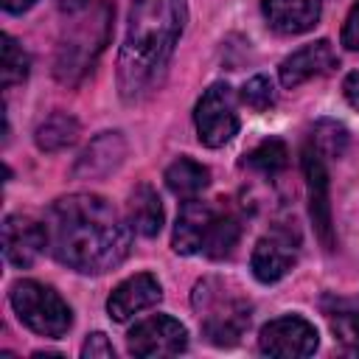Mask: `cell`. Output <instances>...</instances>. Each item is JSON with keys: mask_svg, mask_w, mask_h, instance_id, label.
<instances>
[{"mask_svg": "<svg viewBox=\"0 0 359 359\" xmlns=\"http://www.w3.org/2000/svg\"><path fill=\"white\" fill-rule=\"evenodd\" d=\"M311 146L323 154V157H339L348 146V129L337 121H320L311 132Z\"/></svg>", "mask_w": 359, "mask_h": 359, "instance_id": "cell-21", "label": "cell"}, {"mask_svg": "<svg viewBox=\"0 0 359 359\" xmlns=\"http://www.w3.org/2000/svg\"><path fill=\"white\" fill-rule=\"evenodd\" d=\"M342 45L348 50H359V0L353 3V8L348 11L345 17V25H342Z\"/></svg>", "mask_w": 359, "mask_h": 359, "instance_id": "cell-25", "label": "cell"}, {"mask_svg": "<svg viewBox=\"0 0 359 359\" xmlns=\"http://www.w3.org/2000/svg\"><path fill=\"white\" fill-rule=\"evenodd\" d=\"M129 353L154 359V356H177L188 348V331L180 320L168 314H154L143 323H137L126 337Z\"/></svg>", "mask_w": 359, "mask_h": 359, "instance_id": "cell-8", "label": "cell"}, {"mask_svg": "<svg viewBox=\"0 0 359 359\" xmlns=\"http://www.w3.org/2000/svg\"><path fill=\"white\" fill-rule=\"evenodd\" d=\"M185 0H132L118 56V90L123 101L143 98L163 79L185 28Z\"/></svg>", "mask_w": 359, "mask_h": 359, "instance_id": "cell-2", "label": "cell"}, {"mask_svg": "<svg viewBox=\"0 0 359 359\" xmlns=\"http://www.w3.org/2000/svg\"><path fill=\"white\" fill-rule=\"evenodd\" d=\"M3 3V8L8 11V14H22V11H28L36 0H0Z\"/></svg>", "mask_w": 359, "mask_h": 359, "instance_id": "cell-28", "label": "cell"}, {"mask_svg": "<svg viewBox=\"0 0 359 359\" xmlns=\"http://www.w3.org/2000/svg\"><path fill=\"white\" fill-rule=\"evenodd\" d=\"M93 0H56V6L65 11V14H79L84 8H90Z\"/></svg>", "mask_w": 359, "mask_h": 359, "instance_id": "cell-27", "label": "cell"}, {"mask_svg": "<svg viewBox=\"0 0 359 359\" xmlns=\"http://www.w3.org/2000/svg\"><path fill=\"white\" fill-rule=\"evenodd\" d=\"M126 213H129V227L135 233H140L143 238H154L163 227V202H160L157 191L146 182L132 188Z\"/></svg>", "mask_w": 359, "mask_h": 359, "instance_id": "cell-16", "label": "cell"}, {"mask_svg": "<svg viewBox=\"0 0 359 359\" xmlns=\"http://www.w3.org/2000/svg\"><path fill=\"white\" fill-rule=\"evenodd\" d=\"M331 328L348 353H359V311H345L331 320Z\"/></svg>", "mask_w": 359, "mask_h": 359, "instance_id": "cell-23", "label": "cell"}, {"mask_svg": "<svg viewBox=\"0 0 359 359\" xmlns=\"http://www.w3.org/2000/svg\"><path fill=\"white\" fill-rule=\"evenodd\" d=\"M160 297H163L160 280L151 272H137V275L121 280L112 289V294L107 297V311L115 323H126L137 311L151 309L154 303H160Z\"/></svg>", "mask_w": 359, "mask_h": 359, "instance_id": "cell-12", "label": "cell"}, {"mask_svg": "<svg viewBox=\"0 0 359 359\" xmlns=\"http://www.w3.org/2000/svg\"><path fill=\"white\" fill-rule=\"evenodd\" d=\"M337 65H339V59H337L331 42L328 39H317V42H309L300 50L289 53L280 62L278 76H280V84L292 90V87H300L309 79H317V76L331 73Z\"/></svg>", "mask_w": 359, "mask_h": 359, "instance_id": "cell-11", "label": "cell"}, {"mask_svg": "<svg viewBox=\"0 0 359 359\" xmlns=\"http://www.w3.org/2000/svg\"><path fill=\"white\" fill-rule=\"evenodd\" d=\"M79 137V121L67 112H53L50 118H45L39 126H36V146L42 151H62L67 146H73Z\"/></svg>", "mask_w": 359, "mask_h": 359, "instance_id": "cell-18", "label": "cell"}, {"mask_svg": "<svg viewBox=\"0 0 359 359\" xmlns=\"http://www.w3.org/2000/svg\"><path fill=\"white\" fill-rule=\"evenodd\" d=\"M264 17L283 36L306 34L320 20V0H264Z\"/></svg>", "mask_w": 359, "mask_h": 359, "instance_id": "cell-13", "label": "cell"}, {"mask_svg": "<svg viewBox=\"0 0 359 359\" xmlns=\"http://www.w3.org/2000/svg\"><path fill=\"white\" fill-rule=\"evenodd\" d=\"M303 174L309 188V216L325 250L334 247V227H331V196H328V168L325 157L309 143L303 149Z\"/></svg>", "mask_w": 359, "mask_h": 359, "instance_id": "cell-9", "label": "cell"}, {"mask_svg": "<svg viewBox=\"0 0 359 359\" xmlns=\"http://www.w3.org/2000/svg\"><path fill=\"white\" fill-rule=\"evenodd\" d=\"M342 93H345V101H348L353 109H359V70H353V73L345 76Z\"/></svg>", "mask_w": 359, "mask_h": 359, "instance_id": "cell-26", "label": "cell"}, {"mask_svg": "<svg viewBox=\"0 0 359 359\" xmlns=\"http://www.w3.org/2000/svg\"><path fill=\"white\" fill-rule=\"evenodd\" d=\"M208 182H210V171L191 157H180L165 168V185L180 199H194L208 188Z\"/></svg>", "mask_w": 359, "mask_h": 359, "instance_id": "cell-17", "label": "cell"}, {"mask_svg": "<svg viewBox=\"0 0 359 359\" xmlns=\"http://www.w3.org/2000/svg\"><path fill=\"white\" fill-rule=\"evenodd\" d=\"M45 247H48L45 224L34 222L31 216H6V222H3V255L8 264L25 269L42 255Z\"/></svg>", "mask_w": 359, "mask_h": 359, "instance_id": "cell-10", "label": "cell"}, {"mask_svg": "<svg viewBox=\"0 0 359 359\" xmlns=\"http://www.w3.org/2000/svg\"><path fill=\"white\" fill-rule=\"evenodd\" d=\"M317 328L297 317L286 314L278 320H269L261 334H258V348L266 356H280V359H297V356H311L317 351Z\"/></svg>", "mask_w": 359, "mask_h": 359, "instance_id": "cell-7", "label": "cell"}, {"mask_svg": "<svg viewBox=\"0 0 359 359\" xmlns=\"http://www.w3.org/2000/svg\"><path fill=\"white\" fill-rule=\"evenodd\" d=\"M194 309L199 314V325L202 334L208 337V342L219 345V348H230L236 342H241L244 331L250 328V303L247 297L219 280V278H205L196 283L194 289Z\"/></svg>", "mask_w": 359, "mask_h": 359, "instance_id": "cell-4", "label": "cell"}, {"mask_svg": "<svg viewBox=\"0 0 359 359\" xmlns=\"http://www.w3.org/2000/svg\"><path fill=\"white\" fill-rule=\"evenodd\" d=\"M241 238V224L233 210L205 202V199H185L182 210L174 224L171 247L180 255H208V258H227Z\"/></svg>", "mask_w": 359, "mask_h": 359, "instance_id": "cell-3", "label": "cell"}, {"mask_svg": "<svg viewBox=\"0 0 359 359\" xmlns=\"http://www.w3.org/2000/svg\"><path fill=\"white\" fill-rule=\"evenodd\" d=\"M81 356H84V359H109V356H115V348H112V342H109L101 331H95V334H90V337L84 339Z\"/></svg>", "mask_w": 359, "mask_h": 359, "instance_id": "cell-24", "label": "cell"}, {"mask_svg": "<svg viewBox=\"0 0 359 359\" xmlns=\"http://www.w3.org/2000/svg\"><path fill=\"white\" fill-rule=\"evenodd\" d=\"M11 309L17 311L20 323L39 337L59 339L73 325L70 306L59 297L56 289L39 280H17L11 286Z\"/></svg>", "mask_w": 359, "mask_h": 359, "instance_id": "cell-5", "label": "cell"}, {"mask_svg": "<svg viewBox=\"0 0 359 359\" xmlns=\"http://www.w3.org/2000/svg\"><path fill=\"white\" fill-rule=\"evenodd\" d=\"M28 65L31 62H28V53L22 50V45L14 36L3 34V56H0V81H3V87L8 90L14 84L25 81Z\"/></svg>", "mask_w": 359, "mask_h": 359, "instance_id": "cell-19", "label": "cell"}, {"mask_svg": "<svg viewBox=\"0 0 359 359\" xmlns=\"http://www.w3.org/2000/svg\"><path fill=\"white\" fill-rule=\"evenodd\" d=\"M194 123H196L199 143L210 149H219L227 140H233V135L238 132V112H236V95L230 84L216 81L202 93L194 112Z\"/></svg>", "mask_w": 359, "mask_h": 359, "instance_id": "cell-6", "label": "cell"}, {"mask_svg": "<svg viewBox=\"0 0 359 359\" xmlns=\"http://www.w3.org/2000/svg\"><path fill=\"white\" fill-rule=\"evenodd\" d=\"M286 163H289V151H286L283 140H278V137H269V140L258 143L247 154V165L258 168L261 174H278V171L286 168Z\"/></svg>", "mask_w": 359, "mask_h": 359, "instance_id": "cell-20", "label": "cell"}, {"mask_svg": "<svg viewBox=\"0 0 359 359\" xmlns=\"http://www.w3.org/2000/svg\"><path fill=\"white\" fill-rule=\"evenodd\" d=\"M42 224L50 255L76 272L98 275L118 266L129 255L132 227L104 196H62L48 208Z\"/></svg>", "mask_w": 359, "mask_h": 359, "instance_id": "cell-1", "label": "cell"}, {"mask_svg": "<svg viewBox=\"0 0 359 359\" xmlns=\"http://www.w3.org/2000/svg\"><path fill=\"white\" fill-rule=\"evenodd\" d=\"M126 154V143L118 132H104L101 137H95L87 151L79 157L76 163V177H101L109 174Z\"/></svg>", "mask_w": 359, "mask_h": 359, "instance_id": "cell-15", "label": "cell"}, {"mask_svg": "<svg viewBox=\"0 0 359 359\" xmlns=\"http://www.w3.org/2000/svg\"><path fill=\"white\" fill-rule=\"evenodd\" d=\"M294 258H297V252L286 236H264L252 250L250 266L261 283H275L292 269Z\"/></svg>", "mask_w": 359, "mask_h": 359, "instance_id": "cell-14", "label": "cell"}, {"mask_svg": "<svg viewBox=\"0 0 359 359\" xmlns=\"http://www.w3.org/2000/svg\"><path fill=\"white\" fill-rule=\"evenodd\" d=\"M275 87H272V81L266 79V76H252L250 81H244V87H241V101L250 107V109H269L272 104H275Z\"/></svg>", "mask_w": 359, "mask_h": 359, "instance_id": "cell-22", "label": "cell"}]
</instances>
